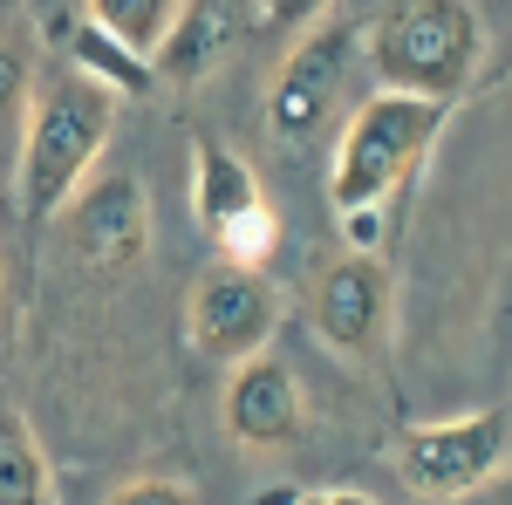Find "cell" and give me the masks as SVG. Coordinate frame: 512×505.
<instances>
[{"instance_id":"cell-2","label":"cell","mask_w":512,"mask_h":505,"mask_svg":"<svg viewBox=\"0 0 512 505\" xmlns=\"http://www.w3.org/2000/svg\"><path fill=\"white\" fill-rule=\"evenodd\" d=\"M362 55L383 82V96H417L437 110H458L485 62V14L458 7V0L383 7L362 35Z\"/></svg>"},{"instance_id":"cell-8","label":"cell","mask_w":512,"mask_h":505,"mask_svg":"<svg viewBox=\"0 0 512 505\" xmlns=\"http://www.w3.org/2000/svg\"><path fill=\"white\" fill-rule=\"evenodd\" d=\"M274 321H280V294L260 280V273H212L205 287L192 294V342L212 362H253L267 355L274 342Z\"/></svg>"},{"instance_id":"cell-11","label":"cell","mask_w":512,"mask_h":505,"mask_svg":"<svg viewBox=\"0 0 512 505\" xmlns=\"http://www.w3.org/2000/svg\"><path fill=\"white\" fill-rule=\"evenodd\" d=\"M253 21H274V14H253V7H212V0H178L171 7V28H164L158 55H151V76L158 82H198L226 48H233L239 28Z\"/></svg>"},{"instance_id":"cell-9","label":"cell","mask_w":512,"mask_h":505,"mask_svg":"<svg viewBox=\"0 0 512 505\" xmlns=\"http://www.w3.org/2000/svg\"><path fill=\"white\" fill-rule=\"evenodd\" d=\"M219 410H226V430H233L246 451H287V444L301 437V424H308L301 383H294V369L274 362V355L239 362Z\"/></svg>"},{"instance_id":"cell-4","label":"cell","mask_w":512,"mask_h":505,"mask_svg":"<svg viewBox=\"0 0 512 505\" xmlns=\"http://www.w3.org/2000/svg\"><path fill=\"white\" fill-rule=\"evenodd\" d=\"M506 410H472V417H444V424H417L396 437V471L410 492L424 499H465L485 478H499L506 465Z\"/></svg>"},{"instance_id":"cell-7","label":"cell","mask_w":512,"mask_h":505,"mask_svg":"<svg viewBox=\"0 0 512 505\" xmlns=\"http://www.w3.org/2000/svg\"><path fill=\"white\" fill-rule=\"evenodd\" d=\"M390 267L376 260V253H349V260H335V267L321 273L315 287V328L321 342L335 355H349V362H376L383 342H390Z\"/></svg>"},{"instance_id":"cell-5","label":"cell","mask_w":512,"mask_h":505,"mask_svg":"<svg viewBox=\"0 0 512 505\" xmlns=\"http://www.w3.org/2000/svg\"><path fill=\"white\" fill-rule=\"evenodd\" d=\"M192 205H198V226L212 233V246L233 260V273H260L267 267V253H274L280 239V219L267 192H260V178H253V164L233 157L226 144H198V171H192Z\"/></svg>"},{"instance_id":"cell-15","label":"cell","mask_w":512,"mask_h":505,"mask_svg":"<svg viewBox=\"0 0 512 505\" xmlns=\"http://www.w3.org/2000/svg\"><path fill=\"white\" fill-rule=\"evenodd\" d=\"M110 505H192L185 485H171V478H130L110 492Z\"/></svg>"},{"instance_id":"cell-1","label":"cell","mask_w":512,"mask_h":505,"mask_svg":"<svg viewBox=\"0 0 512 505\" xmlns=\"http://www.w3.org/2000/svg\"><path fill=\"white\" fill-rule=\"evenodd\" d=\"M444 123H451V110L417 103V96H383V89L349 117L342 144H335V164H328V205L342 219L349 253L383 246L390 212L417 185V171H424L431 144L444 137Z\"/></svg>"},{"instance_id":"cell-13","label":"cell","mask_w":512,"mask_h":505,"mask_svg":"<svg viewBox=\"0 0 512 505\" xmlns=\"http://www.w3.org/2000/svg\"><path fill=\"white\" fill-rule=\"evenodd\" d=\"M171 7L178 0H89V21L117 41V48H130L137 62H151L164 28H171Z\"/></svg>"},{"instance_id":"cell-16","label":"cell","mask_w":512,"mask_h":505,"mask_svg":"<svg viewBox=\"0 0 512 505\" xmlns=\"http://www.w3.org/2000/svg\"><path fill=\"white\" fill-rule=\"evenodd\" d=\"M294 505H376V499H369V492H342V485H335V492H294Z\"/></svg>"},{"instance_id":"cell-10","label":"cell","mask_w":512,"mask_h":505,"mask_svg":"<svg viewBox=\"0 0 512 505\" xmlns=\"http://www.w3.org/2000/svg\"><path fill=\"white\" fill-rule=\"evenodd\" d=\"M151 246V205L137 178H103L89 185V198L76 205V253L103 273H123L144 260Z\"/></svg>"},{"instance_id":"cell-12","label":"cell","mask_w":512,"mask_h":505,"mask_svg":"<svg viewBox=\"0 0 512 505\" xmlns=\"http://www.w3.org/2000/svg\"><path fill=\"white\" fill-rule=\"evenodd\" d=\"M0 505H55V478L41 458L35 430L14 410H0Z\"/></svg>"},{"instance_id":"cell-6","label":"cell","mask_w":512,"mask_h":505,"mask_svg":"<svg viewBox=\"0 0 512 505\" xmlns=\"http://www.w3.org/2000/svg\"><path fill=\"white\" fill-rule=\"evenodd\" d=\"M355 48H362V35L349 21H321L280 55L274 82H267V123H274L280 144H308L321 123L335 117L342 82L355 69Z\"/></svg>"},{"instance_id":"cell-14","label":"cell","mask_w":512,"mask_h":505,"mask_svg":"<svg viewBox=\"0 0 512 505\" xmlns=\"http://www.w3.org/2000/svg\"><path fill=\"white\" fill-rule=\"evenodd\" d=\"M28 82H35V62H28V48L0 35V123H14V110L28 103Z\"/></svg>"},{"instance_id":"cell-3","label":"cell","mask_w":512,"mask_h":505,"mask_svg":"<svg viewBox=\"0 0 512 505\" xmlns=\"http://www.w3.org/2000/svg\"><path fill=\"white\" fill-rule=\"evenodd\" d=\"M110 130H117V96L110 89H96L82 76H55L41 89L35 117L21 130V212L35 226L55 219L82 192V178L103 157Z\"/></svg>"}]
</instances>
